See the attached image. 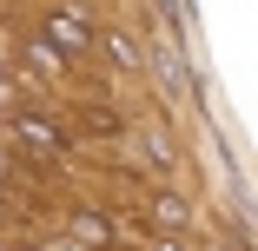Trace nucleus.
Masks as SVG:
<instances>
[{"label":"nucleus","instance_id":"f257e3e1","mask_svg":"<svg viewBox=\"0 0 258 251\" xmlns=\"http://www.w3.org/2000/svg\"><path fill=\"white\" fill-rule=\"evenodd\" d=\"M7 132H14L20 152H33V159H60V152H67L60 119H46V113H14V119H7Z\"/></svg>","mask_w":258,"mask_h":251},{"label":"nucleus","instance_id":"f03ea898","mask_svg":"<svg viewBox=\"0 0 258 251\" xmlns=\"http://www.w3.org/2000/svg\"><path fill=\"white\" fill-rule=\"evenodd\" d=\"M46 46H53V53H86L93 46V20L80 7H53L46 14Z\"/></svg>","mask_w":258,"mask_h":251},{"label":"nucleus","instance_id":"7ed1b4c3","mask_svg":"<svg viewBox=\"0 0 258 251\" xmlns=\"http://www.w3.org/2000/svg\"><path fill=\"white\" fill-rule=\"evenodd\" d=\"M152 225H159V231H172V238H179V231H192L199 218H192V205H185L179 192H159V198H152Z\"/></svg>","mask_w":258,"mask_h":251},{"label":"nucleus","instance_id":"20e7f679","mask_svg":"<svg viewBox=\"0 0 258 251\" xmlns=\"http://www.w3.org/2000/svg\"><path fill=\"white\" fill-rule=\"evenodd\" d=\"M133 152H139L146 165H159V172H172V159H179V152H172V139H166V132H139V139H133Z\"/></svg>","mask_w":258,"mask_h":251},{"label":"nucleus","instance_id":"39448f33","mask_svg":"<svg viewBox=\"0 0 258 251\" xmlns=\"http://www.w3.org/2000/svg\"><path fill=\"white\" fill-rule=\"evenodd\" d=\"M106 53H113V66H119V73H139V66H146V60H139V46H133V40H126L119 27L106 33Z\"/></svg>","mask_w":258,"mask_h":251},{"label":"nucleus","instance_id":"423d86ee","mask_svg":"<svg viewBox=\"0 0 258 251\" xmlns=\"http://www.w3.org/2000/svg\"><path fill=\"white\" fill-rule=\"evenodd\" d=\"M73 238H80V244H106V238H113V225L99 218V212H73Z\"/></svg>","mask_w":258,"mask_h":251},{"label":"nucleus","instance_id":"0eeeda50","mask_svg":"<svg viewBox=\"0 0 258 251\" xmlns=\"http://www.w3.org/2000/svg\"><path fill=\"white\" fill-rule=\"evenodd\" d=\"M27 60H33V66H60V53H53L46 40H33V46H27Z\"/></svg>","mask_w":258,"mask_h":251},{"label":"nucleus","instance_id":"6e6552de","mask_svg":"<svg viewBox=\"0 0 258 251\" xmlns=\"http://www.w3.org/2000/svg\"><path fill=\"white\" fill-rule=\"evenodd\" d=\"M146 251H192V244H185V238H172V231H152V244H146Z\"/></svg>","mask_w":258,"mask_h":251}]
</instances>
